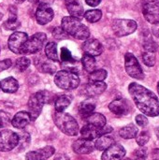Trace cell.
<instances>
[{"label": "cell", "instance_id": "4dcf8cb0", "mask_svg": "<svg viewBox=\"0 0 159 160\" xmlns=\"http://www.w3.org/2000/svg\"><path fill=\"white\" fill-rule=\"evenodd\" d=\"M84 18L89 22H97L102 17V11L100 9H91L84 13Z\"/></svg>", "mask_w": 159, "mask_h": 160}, {"label": "cell", "instance_id": "816d5d0a", "mask_svg": "<svg viewBox=\"0 0 159 160\" xmlns=\"http://www.w3.org/2000/svg\"><path fill=\"white\" fill-rule=\"evenodd\" d=\"M2 18H3V13H2V12L0 11V21L2 20Z\"/></svg>", "mask_w": 159, "mask_h": 160}, {"label": "cell", "instance_id": "484cf974", "mask_svg": "<svg viewBox=\"0 0 159 160\" xmlns=\"http://www.w3.org/2000/svg\"><path fill=\"white\" fill-rule=\"evenodd\" d=\"M138 133H139V129L134 124H129V125L122 128L119 131L120 136L126 140H130V139L136 138Z\"/></svg>", "mask_w": 159, "mask_h": 160}, {"label": "cell", "instance_id": "ffe728a7", "mask_svg": "<svg viewBox=\"0 0 159 160\" xmlns=\"http://www.w3.org/2000/svg\"><path fill=\"white\" fill-rule=\"evenodd\" d=\"M66 5H67V9L71 17L77 18L79 20L83 18L84 9L78 0H67Z\"/></svg>", "mask_w": 159, "mask_h": 160}, {"label": "cell", "instance_id": "277c9868", "mask_svg": "<svg viewBox=\"0 0 159 160\" xmlns=\"http://www.w3.org/2000/svg\"><path fill=\"white\" fill-rule=\"evenodd\" d=\"M54 82L57 87L63 90H73L80 84V78L77 73L67 70H60L54 76Z\"/></svg>", "mask_w": 159, "mask_h": 160}, {"label": "cell", "instance_id": "ab89813d", "mask_svg": "<svg viewBox=\"0 0 159 160\" xmlns=\"http://www.w3.org/2000/svg\"><path fill=\"white\" fill-rule=\"evenodd\" d=\"M11 123L10 116L7 112L0 111V128L7 127Z\"/></svg>", "mask_w": 159, "mask_h": 160}, {"label": "cell", "instance_id": "c3c4849f", "mask_svg": "<svg viewBox=\"0 0 159 160\" xmlns=\"http://www.w3.org/2000/svg\"><path fill=\"white\" fill-rule=\"evenodd\" d=\"M152 157H153L154 159L159 160V149H155L152 152Z\"/></svg>", "mask_w": 159, "mask_h": 160}, {"label": "cell", "instance_id": "7c38bea8", "mask_svg": "<svg viewBox=\"0 0 159 160\" xmlns=\"http://www.w3.org/2000/svg\"><path fill=\"white\" fill-rule=\"evenodd\" d=\"M43 105H44V102L42 101V99L38 97L37 93L32 95L29 98L27 106H28V113L31 117V120L34 121L39 116L42 111Z\"/></svg>", "mask_w": 159, "mask_h": 160}, {"label": "cell", "instance_id": "8fae6325", "mask_svg": "<svg viewBox=\"0 0 159 160\" xmlns=\"http://www.w3.org/2000/svg\"><path fill=\"white\" fill-rule=\"evenodd\" d=\"M28 36L26 33L23 32H14L12 35H10L7 45L9 50L14 53H21V50L27 40Z\"/></svg>", "mask_w": 159, "mask_h": 160}, {"label": "cell", "instance_id": "f1b7e54d", "mask_svg": "<svg viewBox=\"0 0 159 160\" xmlns=\"http://www.w3.org/2000/svg\"><path fill=\"white\" fill-rule=\"evenodd\" d=\"M45 55L46 57L53 62H58V53H57V45L55 42H49L45 47Z\"/></svg>", "mask_w": 159, "mask_h": 160}, {"label": "cell", "instance_id": "1f68e13d", "mask_svg": "<svg viewBox=\"0 0 159 160\" xmlns=\"http://www.w3.org/2000/svg\"><path fill=\"white\" fill-rule=\"evenodd\" d=\"M108 76V72L105 69H95L90 73V82H103Z\"/></svg>", "mask_w": 159, "mask_h": 160}, {"label": "cell", "instance_id": "7402d4cb", "mask_svg": "<svg viewBox=\"0 0 159 160\" xmlns=\"http://www.w3.org/2000/svg\"><path fill=\"white\" fill-rule=\"evenodd\" d=\"M35 65L37 67V68L42 72V73H48V74H53L55 72V67L48 62L47 59H45L43 56H39V57H37L35 59Z\"/></svg>", "mask_w": 159, "mask_h": 160}, {"label": "cell", "instance_id": "cb8c5ba5", "mask_svg": "<svg viewBox=\"0 0 159 160\" xmlns=\"http://www.w3.org/2000/svg\"><path fill=\"white\" fill-rule=\"evenodd\" d=\"M95 109H96V101L92 98H89L81 103L79 108V112L81 116L83 119H85L89 114H91L94 112Z\"/></svg>", "mask_w": 159, "mask_h": 160}, {"label": "cell", "instance_id": "ee69618b", "mask_svg": "<svg viewBox=\"0 0 159 160\" xmlns=\"http://www.w3.org/2000/svg\"><path fill=\"white\" fill-rule=\"evenodd\" d=\"M53 35H54V37L55 38H65L67 36V34H66V32L61 28V27H57V28H55L54 29V31H53Z\"/></svg>", "mask_w": 159, "mask_h": 160}, {"label": "cell", "instance_id": "9a60e30c", "mask_svg": "<svg viewBox=\"0 0 159 160\" xmlns=\"http://www.w3.org/2000/svg\"><path fill=\"white\" fill-rule=\"evenodd\" d=\"M109 109L112 113L116 115H127L129 113L131 107L127 99L119 98L111 102L109 105Z\"/></svg>", "mask_w": 159, "mask_h": 160}, {"label": "cell", "instance_id": "b9f144b4", "mask_svg": "<svg viewBox=\"0 0 159 160\" xmlns=\"http://www.w3.org/2000/svg\"><path fill=\"white\" fill-rule=\"evenodd\" d=\"M136 123L138 124V126L144 128V127H146L148 125V119H147V117L145 115L139 114V115L136 116Z\"/></svg>", "mask_w": 159, "mask_h": 160}, {"label": "cell", "instance_id": "d6986e66", "mask_svg": "<svg viewBox=\"0 0 159 160\" xmlns=\"http://www.w3.org/2000/svg\"><path fill=\"white\" fill-rule=\"evenodd\" d=\"M107 89V84L104 82H90L84 88V94L89 98H94L101 95Z\"/></svg>", "mask_w": 159, "mask_h": 160}, {"label": "cell", "instance_id": "8992f818", "mask_svg": "<svg viewBox=\"0 0 159 160\" xmlns=\"http://www.w3.org/2000/svg\"><path fill=\"white\" fill-rule=\"evenodd\" d=\"M137 22L129 19H116L112 22V24L113 33L119 38L133 34L137 30Z\"/></svg>", "mask_w": 159, "mask_h": 160}, {"label": "cell", "instance_id": "6da1fadb", "mask_svg": "<svg viewBox=\"0 0 159 160\" xmlns=\"http://www.w3.org/2000/svg\"><path fill=\"white\" fill-rule=\"evenodd\" d=\"M128 92L142 113L150 117L158 116L159 99L152 91L137 82H132L128 86Z\"/></svg>", "mask_w": 159, "mask_h": 160}, {"label": "cell", "instance_id": "60d3db41", "mask_svg": "<svg viewBox=\"0 0 159 160\" xmlns=\"http://www.w3.org/2000/svg\"><path fill=\"white\" fill-rule=\"evenodd\" d=\"M60 57H61V61L62 62H69V61H72L73 60L72 54H71L70 51L68 49H67L66 47H63L61 49Z\"/></svg>", "mask_w": 159, "mask_h": 160}, {"label": "cell", "instance_id": "db71d44e", "mask_svg": "<svg viewBox=\"0 0 159 160\" xmlns=\"http://www.w3.org/2000/svg\"><path fill=\"white\" fill-rule=\"evenodd\" d=\"M125 160H134V159H130V158H126Z\"/></svg>", "mask_w": 159, "mask_h": 160}, {"label": "cell", "instance_id": "11a10c76", "mask_svg": "<svg viewBox=\"0 0 159 160\" xmlns=\"http://www.w3.org/2000/svg\"><path fill=\"white\" fill-rule=\"evenodd\" d=\"M0 89H1V87H0Z\"/></svg>", "mask_w": 159, "mask_h": 160}, {"label": "cell", "instance_id": "52a82bcc", "mask_svg": "<svg viewBox=\"0 0 159 160\" xmlns=\"http://www.w3.org/2000/svg\"><path fill=\"white\" fill-rule=\"evenodd\" d=\"M142 9L145 20L152 23L159 22V0H142Z\"/></svg>", "mask_w": 159, "mask_h": 160}, {"label": "cell", "instance_id": "603a6c76", "mask_svg": "<svg viewBox=\"0 0 159 160\" xmlns=\"http://www.w3.org/2000/svg\"><path fill=\"white\" fill-rule=\"evenodd\" d=\"M0 87L3 92L7 94H13L16 93L19 89V83L16 79L13 77H8L4 79L0 82Z\"/></svg>", "mask_w": 159, "mask_h": 160}, {"label": "cell", "instance_id": "e575fe53", "mask_svg": "<svg viewBox=\"0 0 159 160\" xmlns=\"http://www.w3.org/2000/svg\"><path fill=\"white\" fill-rule=\"evenodd\" d=\"M31 64V61L25 57V56H22L20 58H18L16 60V64H15V67L17 68V69H19L20 71H24Z\"/></svg>", "mask_w": 159, "mask_h": 160}, {"label": "cell", "instance_id": "7dc6e473", "mask_svg": "<svg viewBox=\"0 0 159 160\" xmlns=\"http://www.w3.org/2000/svg\"><path fill=\"white\" fill-rule=\"evenodd\" d=\"M153 32L155 34V36H157V38H159V22L155 24V26L153 27Z\"/></svg>", "mask_w": 159, "mask_h": 160}, {"label": "cell", "instance_id": "ba28073f", "mask_svg": "<svg viewBox=\"0 0 159 160\" xmlns=\"http://www.w3.org/2000/svg\"><path fill=\"white\" fill-rule=\"evenodd\" d=\"M125 68L127 73L137 80H142L144 78L143 70L136 58V56L131 52H127L125 54Z\"/></svg>", "mask_w": 159, "mask_h": 160}, {"label": "cell", "instance_id": "836d02e7", "mask_svg": "<svg viewBox=\"0 0 159 160\" xmlns=\"http://www.w3.org/2000/svg\"><path fill=\"white\" fill-rule=\"evenodd\" d=\"M142 60L144 64L148 67H154L156 64V52H143L142 54Z\"/></svg>", "mask_w": 159, "mask_h": 160}, {"label": "cell", "instance_id": "30bf717a", "mask_svg": "<svg viewBox=\"0 0 159 160\" xmlns=\"http://www.w3.org/2000/svg\"><path fill=\"white\" fill-rule=\"evenodd\" d=\"M19 136L11 130L0 131V152H8L18 146Z\"/></svg>", "mask_w": 159, "mask_h": 160}, {"label": "cell", "instance_id": "8d00e7d4", "mask_svg": "<svg viewBox=\"0 0 159 160\" xmlns=\"http://www.w3.org/2000/svg\"><path fill=\"white\" fill-rule=\"evenodd\" d=\"M4 26L8 30H16L20 26V22L17 20V17H9L7 22H5Z\"/></svg>", "mask_w": 159, "mask_h": 160}, {"label": "cell", "instance_id": "3957f363", "mask_svg": "<svg viewBox=\"0 0 159 160\" xmlns=\"http://www.w3.org/2000/svg\"><path fill=\"white\" fill-rule=\"evenodd\" d=\"M53 121L56 127L67 136H76L79 133V125L76 120L64 112H56L53 115Z\"/></svg>", "mask_w": 159, "mask_h": 160}, {"label": "cell", "instance_id": "2e32d148", "mask_svg": "<svg viewBox=\"0 0 159 160\" xmlns=\"http://www.w3.org/2000/svg\"><path fill=\"white\" fill-rule=\"evenodd\" d=\"M72 149L76 154L79 155H88L95 150V143L90 140L79 139L72 144Z\"/></svg>", "mask_w": 159, "mask_h": 160}, {"label": "cell", "instance_id": "83f0119b", "mask_svg": "<svg viewBox=\"0 0 159 160\" xmlns=\"http://www.w3.org/2000/svg\"><path fill=\"white\" fill-rule=\"evenodd\" d=\"M82 67L86 72L91 73L96 69V59L94 56H92L88 53L84 52V54L82 55Z\"/></svg>", "mask_w": 159, "mask_h": 160}, {"label": "cell", "instance_id": "ac0fdd59", "mask_svg": "<svg viewBox=\"0 0 159 160\" xmlns=\"http://www.w3.org/2000/svg\"><path fill=\"white\" fill-rule=\"evenodd\" d=\"M82 50L85 53H88L92 56H98L103 52L102 44L96 38H87L82 45Z\"/></svg>", "mask_w": 159, "mask_h": 160}, {"label": "cell", "instance_id": "44dd1931", "mask_svg": "<svg viewBox=\"0 0 159 160\" xmlns=\"http://www.w3.org/2000/svg\"><path fill=\"white\" fill-rule=\"evenodd\" d=\"M31 122V117L27 112H19L11 120V124L18 129L24 128Z\"/></svg>", "mask_w": 159, "mask_h": 160}, {"label": "cell", "instance_id": "74e56055", "mask_svg": "<svg viewBox=\"0 0 159 160\" xmlns=\"http://www.w3.org/2000/svg\"><path fill=\"white\" fill-rule=\"evenodd\" d=\"M18 136H19L18 145H20L21 148H25L30 142V135L26 132H23V133L18 134Z\"/></svg>", "mask_w": 159, "mask_h": 160}, {"label": "cell", "instance_id": "681fc988", "mask_svg": "<svg viewBox=\"0 0 159 160\" xmlns=\"http://www.w3.org/2000/svg\"><path fill=\"white\" fill-rule=\"evenodd\" d=\"M156 134H157V139H158L159 141V128H157L156 129Z\"/></svg>", "mask_w": 159, "mask_h": 160}, {"label": "cell", "instance_id": "d590c367", "mask_svg": "<svg viewBox=\"0 0 159 160\" xmlns=\"http://www.w3.org/2000/svg\"><path fill=\"white\" fill-rule=\"evenodd\" d=\"M150 140V133L148 131H142L136 136V142L140 146H144Z\"/></svg>", "mask_w": 159, "mask_h": 160}, {"label": "cell", "instance_id": "f35d334b", "mask_svg": "<svg viewBox=\"0 0 159 160\" xmlns=\"http://www.w3.org/2000/svg\"><path fill=\"white\" fill-rule=\"evenodd\" d=\"M147 159V149L142 146L139 149H136L134 152V160H146Z\"/></svg>", "mask_w": 159, "mask_h": 160}, {"label": "cell", "instance_id": "d6a6232c", "mask_svg": "<svg viewBox=\"0 0 159 160\" xmlns=\"http://www.w3.org/2000/svg\"><path fill=\"white\" fill-rule=\"evenodd\" d=\"M143 50H144V52H156L158 50V46H157V42H155L153 40V38L151 37H149L143 40Z\"/></svg>", "mask_w": 159, "mask_h": 160}, {"label": "cell", "instance_id": "9c48e42d", "mask_svg": "<svg viewBox=\"0 0 159 160\" xmlns=\"http://www.w3.org/2000/svg\"><path fill=\"white\" fill-rule=\"evenodd\" d=\"M112 131V128L110 126H104L102 128H97L92 125H85L81 129V135L83 139L93 141L95 139L99 138L100 136L107 135Z\"/></svg>", "mask_w": 159, "mask_h": 160}, {"label": "cell", "instance_id": "7a4b0ae2", "mask_svg": "<svg viewBox=\"0 0 159 160\" xmlns=\"http://www.w3.org/2000/svg\"><path fill=\"white\" fill-rule=\"evenodd\" d=\"M61 28L67 35H70L79 40H86L90 37L88 27L82 24L79 19L71 16H67L62 19Z\"/></svg>", "mask_w": 159, "mask_h": 160}, {"label": "cell", "instance_id": "4316f807", "mask_svg": "<svg viewBox=\"0 0 159 160\" xmlns=\"http://www.w3.org/2000/svg\"><path fill=\"white\" fill-rule=\"evenodd\" d=\"M114 143V140L112 137L103 135L97 138V140L95 142V148L98 151H105L110 146H112Z\"/></svg>", "mask_w": 159, "mask_h": 160}, {"label": "cell", "instance_id": "d4e9b609", "mask_svg": "<svg viewBox=\"0 0 159 160\" xmlns=\"http://www.w3.org/2000/svg\"><path fill=\"white\" fill-rule=\"evenodd\" d=\"M87 124L97 127V128H102L104 126H106V117L98 112H92L91 114H89L85 119H84Z\"/></svg>", "mask_w": 159, "mask_h": 160}, {"label": "cell", "instance_id": "e0dca14e", "mask_svg": "<svg viewBox=\"0 0 159 160\" xmlns=\"http://www.w3.org/2000/svg\"><path fill=\"white\" fill-rule=\"evenodd\" d=\"M55 153V149L52 146H45L37 151L28 152L25 156L26 160H47Z\"/></svg>", "mask_w": 159, "mask_h": 160}, {"label": "cell", "instance_id": "f5cc1de1", "mask_svg": "<svg viewBox=\"0 0 159 160\" xmlns=\"http://www.w3.org/2000/svg\"><path fill=\"white\" fill-rule=\"evenodd\" d=\"M157 92H158V95H159V82H158V83H157Z\"/></svg>", "mask_w": 159, "mask_h": 160}, {"label": "cell", "instance_id": "f546056e", "mask_svg": "<svg viewBox=\"0 0 159 160\" xmlns=\"http://www.w3.org/2000/svg\"><path fill=\"white\" fill-rule=\"evenodd\" d=\"M71 103V99L68 96L63 95L57 98L54 101V108L56 112H64Z\"/></svg>", "mask_w": 159, "mask_h": 160}, {"label": "cell", "instance_id": "7bdbcfd3", "mask_svg": "<svg viewBox=\"0 0 159 160\" xmlns=\"http://www.w3.org/2000/svg\"><path fill=\"white\" fill-rule=\"evenodd\" d=\"M12 66V61L10 59H5L0 61V72L9 68Z\"/></svg>", "mask_w": 159, "mask_h": 160}, {"label": "cell", "instance_id": "f6af8a7d", "mask_svg": "<svg viewBox=\"0 0 159 160\" xmlns=\"http://www.w3.org/2000/svg\"><path fill=\"white\" fill-rule=\"evenodd\" d=\"M85 2L90 7H97L100 4L101 0H85Z\"/></svg>", "mask_w": 159, "mask_h": 160}, {"label": "cell", "instance_id": "bcb514c9", "mask_svg": "<svg viewBox=\"0 0 159 160\" xmlns=\"http://www.w3.org/2000/svg\"><path fill=\"white\" fill-rule=\"evenodd\" d=\"M54 160H70V159H69L68 156H67V155H65V154H60V155H58V156H56V157H55Z\"/></svg>", "mask_w": 159, "mask_h": 160}, {"label": "cell", "instance_id": "4fadbf2b", "mask_svg": "<svg viewBox=\"0 0 159 160\" xmlns=\"http://www.w3.org/2000/svg\"><path fill=\"white\" fill-rule=\"evenodd\" d=\"M126 156V149L117 143H113L102 154V160H122Z\"/></svg>", "mask_w": 159, "mask_h": 160}, {"label": "cell", "instance_id": "5b68a950", "mask_svg": "<svg viewBox=\"0 0 159 160\" xmlns=\"http://www.w3.org/2000/svg\"><path fill=\"white\" fill-rule=\"evenodd\" d=\"M47 40V36L44 33H36L30 38H27L23 44L21 53L22 54H33L41 50Z\"/></svg>", "mask_w": 159, "mask_h": 160}, {"label": "cell", "instance_id": "5bb4252c", "mask_svg": "<svg viewBox=\"0 0 159 160\" xmlns=\"http://www.w3.org/2000/svg\"><path fill=\"white\" fill-rule=\"evenodd\" d=\"M53 10L51 7H49L46 4H41L38 6L37 11H36V19L38 24L44 25L49 23L53 19Z\"/></svg>", "mask_w": 159, "mask_h": 160}, {"label": "cell", "instance_id": "9f6ffc18", "mask_svg": "<svg viewBox=\"0 0 159 160\" xmlns=\"http://www.w3.org/2000/svg\"><path fill=\"white\" fill-rule=\"evenodd\" d=\"M154 160H157V159H154Z\"/></svg>", "mask_w": 159, "mask_h": 160}, {"label": "cell", "instance_id": "f907efd6", "mask_svg": "<svg viewBox=\"0 0 159 160\" xmlns=\"http://www.w3.org/2000/svg\"><path fill=\"white\" fill-rule=\"evenodd\" d=\"M13 1H15L16 3H22L24 0H13Z\"/></svg>", "mask_w": 159, "mask_h": 160}]
</instances>
